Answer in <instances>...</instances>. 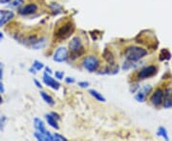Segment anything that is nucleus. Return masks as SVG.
I'll return each instance as SVG.
<instances>
[{
    "label": "nucleus",
    "instance_id": "26",
    "mask_svg": "<svg viewBox=\"0 0 172 141\" xmlns=\"http://www.w3.org/2000/svg\"><path fill=\"white\" fill-rule=\"evenodd\" d=\"M65 81H66V83H69V84H70V83H74L76 80L74 77H66L65 78Z\"/></svg>",
    "mask_w": 172,
    "mask_h": 141
},
{
    "label": "nucleus",
    "instance_id": "13",
    "mask_svg": "<svg viewBox=\"0 0 172 141\" xmlns=\"http://www.w3.org/2000/svg\"><path fill=\"white\" fill-rule=\"evenodd\" d=\"M45 117H46L47 122H48V124L51 126V127L54 128V129H56V130H58V129H59V127H58L57 123V121H56V118H55L52 114H46V115H45Z\"/></svg>",
    "mask_w": 172,
    "mask_h": 141
},
{
    "label": "nucleus",
    "instance_id": "32",
    "mask_svg": "<svg viewBox=\"0 0 172 141\" xmlns=\"http://www.w3.org/2000/svg\"><path fill=\"white\" fill-rule=\"evenodd\" d=\"M46 73H47V74H52V72H51V69H50V68H48V67L46 68Z\"/></svg>",
    "mask_w": 172,
    "mask_h": 141
},
{
    "label": "nucleus",
    "instance_id": "23",
    "mask_svg": "<svg viewBox=\"0 0 172 141\" xmlns=\"http://www.w3.org/2000/svg\"><path fill=\"white\" fill-rule=\"evenodd\" d=\"M63 72H56V77L57 79H61V78H63Z\"/></svg>",
    "mask_w": 172,
    "mask_h": 141
},
{
    "label": "nucleus",
    "instance_id": "20",
    "mask_svg": "<svg viewBox=\"0 0 172 141\" xmlns=\"http://www.w3.org/2000/svg\"><path fill=\"white\" fill-rule=\"evenodd\" d=\"M164 99H169L172 98V88H167L164 91Z\"/></svg>",
    "mask_w": 172,
    "mask_h": 141
},
{
    "label": "nucleus",
    "instance_id": "22",
    "mask_svg": "<svg viewBox=\"0 0 172 141\" xmlns=\"http://www.w3.org/2000/svg\"><path fill=\"white\" fill-rule=\"evenodd\" d=\"M23 0H16V1H14L13 3L11 6L12 7H16V6H20L21 4H23Z\"/></svg>",
    "mask_w": 172,
    "mask_h": 141
},
{
    "label": "nucleus",
    "instance_id": "19",
    "mask_svg": "<svg viewBox=\"0 0 172 141\" xmlns=\"http://www.w3.org/2000/svg\"><path fill=\"white\" fill-rule=\"evenodd\" d=\"M33 67H34L36 71H39V70H41V69H43L44 65H43L42 62H39V61L35 60V62H34V64H33Z\"/></svg>",
    "mask_w": 172,
    "mask_h": 141
},
{
    "label": "nucleus",
    "instance_id": "8",
    "mask_svg": "<svg viewBox=\"0 0 172 141\" xmlns=\"http://www.w3.org/2000/svg\"><path fill=\"white\" fill-rule=\"evenodd\" d=\"M13 16L14 13L12 11H0V27H3L6 23H8L11 19L13 18Z\"/></svg>",
    "mask_w": 172,
    "mask_h": 141
},
{
    "label": "nucleus",
    "instance_id": "17",
    "mask_svg": "<svg viewBox=\"0 0 172 141\" xmlns=\"http://www.w3.org/2000/svg\"><path fill=\"white\" fill-rule=\"evenodd\" d=\"M170 57H171V53L167 49H163L161 51V53H160L161 60H168L170 59Z\"/></svg>",
    "mask_w": 172,
    "mask_h": 141
},
{
    "label": "nucleus",
    "instance_id": "27",
    "mask_svg": "<svg viewBox=\"0 0 172 141\" xmlns=\"http://www.w3.org/2000/svg\"><path fill=\"white\" fill-rule=\"evenodd\" d=\"M13 0H0V4H7V3L12 2Z\"/></svg>",
    "mask_w": 172,
    "mask_h": 141
},
{
    "label": "nucleus",
    "instance_id": "16",
    "mask_svg": "<svg viewBox=\"0 0 172 141\" xmlns=\"http://www.w3.org/2000/svg\"><path fill=\"white\" fill-rule=\"evenodd\" d=\"M157 135H158L159 136H161V137H163L164 140L169 139V137H168V133L166 131V129L164 127H162V126L159 127L158 131H157Z\"/></svg>",
    "mask_w": 172,
    "mask_h": 141
},
{
    "label": "nucleus",
    "instance_id": "31",
    "mask_svg": "<svg viewBox=\"0 0 172 141\" xmlns=\"http://www.w3.org/2000/svg\"><path fill=\"white\" fill-rule=\"evenodd\" d=\"M0 92H1V93L4 92V88H3V84L1 82H0Z\"/></svg>",
    "mask_w": 172,
    "mask_h": 141
},
{
    "label": "nucleus",
    "instance_id": "10",
    "mask_svg": "<svg viewBox=\"0 0 172 141\" xmlns=\"http://www.w3.org/2000/svg\"><path fill=\"white\" fill-rule=\"evenodd\" d=\"M43 82H44L47 86L51 87V88L54 90H58V88L60 87L59 82L57 81L56 79H54L53 77H51L47 73H45L44 75H43Z\"/></svg>",
    "mask_w": 172,
    "mask_h": 141
},
{
    "label": "nucleus",
    "instance_id": "1",
    "mask_svg": "<svg viewBox=\"0 0 172 141\" xmlns=\"http://www.w3.org/2000/svg\"><path fill=\"white\" fill-rule=\"evenodd\" d=\"M146 55H147V51L138 46H130L124 51V55H125L126 59L129 60L130 62L139 61L140 59L144 58Z\"/></svg>",
    "mask_w": 172,
    "mask_h": 141
},
{
    "label": "nucleus",
    "instance_id": "9",
    "mask_svg": "<svg viewBox=\"0 0 172 141\" xmlns=\"http://www.w3.org/2000/svg\"><path fill=\"white\" fill-rule=\"evenodd\" d=\"M35 127L36 129V131H38L40 133H44V135H47L49 137L51 141H54V137H53V135H51L50 132H48L47 130L45 129V126H44V123H43L42 120H40L39 118H35Z\"/></svg>",
    "mask_w": 172,
    "mask_h": 141
},
{
    "label": "nucleus",
    "instance_id": "11",
    "mask_svg": "<svg viewBox=\"0 0 172 141\" xmlns=\"http://www.w3.org/2000/svg\"><path fill=\"white\" fill-rule=\"evenodd\" d=\"M38 7L35 4H29L24 6L22 9L19 10V13L21 15H30V14L35 13L38 11Z\"/></svg>",
    "mask_w": 172,
    "mask_h": 141
},
{
    "label": "nucleus",
    "instance_id": "12",
    "mask_svg": "<svg viewBox=\"0 0 172 141\" xmlns=\"http://www.w3.org/2000/svg\"><path fill=\"white\" fill-rule=\"evenodd\" d=\"M103 57H104V59L107 61V63H109V65H114L115 64V56L112 53L111 51L106 49L103 52Z\"/></svg>",
    "mask_w": 172,
    "mask_h": 141
},
{
    "label": "nucleus",
    "instance_id": "7",
    "mask_svg": "<svg viewBox=\"0 0 172 141\" xmlns=\"http://www.w3.org/2000/svg\"><path fill=\"white\" fill-rule=\"evenodd\" d=\"M54 61L56 62H64L68 58V50L65 47H59L54 53Z\"/></svg>",
    "mask_w": 172,
    "mask_h": 141
},
{
    "label": "nucleus",
    "instance_id": "3",
    "mask_svg": "<svg viewBox=\"0 0 172 141\" xmlns=\"http://www.w3.org/2000/svg\"><path fill=\"white\" fill-rule=\"evenodd\" d=\"M69 49H70L72 56L79 57L84 53V48H83L81 39L79 36L73 37L71 42L69 43Z\"/></svg>",
    "mask_w": 172,
    "mask_h": 141
},
{
    "label": "nucleus",
    "instance_id": "15",
    "mask_svg": "<svg viewBox=\"0 0 172 141\" xmlns=\"http://www.w3.org/2000/svg\"><path fill=\"white\" fill-rule=\"evenodd\" d=\"M89 93H90V95H92V96H94L95 98H96L98 101H101V102H105V101H106L105 97H104L103 95H102L101 93H100L98 92H97L96 90H90Z\"/></svg>",
    "mask_w": 172,
    "mask_h": 141
},
{
    "label": "nucleus",
    "instance_id": "34",
    "mask_svg": "<svg viewBox=\"0 0 172 141\" xmlns=\"http://www.w3.org/2000/svg\"><path fill=\"white\" fill-rule=\"evenodd\" d=\"M2 101H3V99H2V97H1V96H0V104H1V103H2Z\"/></svg>",
    "mask_w": 172,
    "mask_h": 141
},
{
    "label": "nucleus",
    "instance_id": "5",
    "mask_svg": "<svg viewBox=\"0 0 172 141\" xmlns=\"http://www.w3.org/2000/svg\"><path fill=\"white\" fill-rule=\"evenodd\" d=\"M157 71H158V69H157V67L154 66V65L146 66L144 68H142V70L139 72L138 78L140 79V80H144V79L152 77V76H154V75L157 74Z\"/></svg>",
    "mask_w": 172,
    "mask_h": 141
},
{
    "label": "nucleus",
    "instance_id": "30",
    "mask_svg": "<svg viewBox=\"0 0 172 141\" xmlns=\"http://www.w3.org/2000/svg\"><path fill=\"white\" fill-rule=\"evenodd\" d=\"M52 114V115H53V116H54L55 118H57V119H59V115H58L57 114H55V113H52V114Z\"/></svg>",
    "mask_w": 172,
    "mask_h": 141
},
{
    "label": "nucleus",
    "instance_id": "28",
    "mask_svg": "<svg viewBox=\"0 0 172 141\" xmlns=\"http://www.w3.org/2000/svg\"><path fill=\"white\" fill-rule=\"evenodd\" d=\"M35 84L36 85V87H38V88H39V89H41V88H42V85L40 84V83H39L38 80H36V79L35 80Z\"/></svg>",
    "mask_w": 172,
    "mask_h": 141
},
{
    "label": "nucleus",
    "instance_id": "25",
    "mask_svg": "<svg viewBox=\"0 0 172 141\" xmlns=\"http://www.w3.org/2000/svg\"><path fill=\"white\" fill-rule=\"evenodd\" d=\"M79 86L81 87V88H86V87L89 86V83L88 82H79Z\"/></svg>",
    "mask_w": 172,
    "mask_h": 141
},
{
    "label": "nucleus",
    "instance_id": "24",
    "mask_svg": "<svg viewBox=\"0 0 172 141\" xmlns=\"http://www.w3.org/2000/svg\"><path fill=\"white\" fill-rule=\"evenodd\" d=\"M5 120L6 118L3 116V117H0V130L3 129V126H4V123H5Z\"/></svg>",
    "mask_w": 172,
    "mask_h": 141
},
{
    "label": "nucleus",
    "instance_id": "14",
    "mask_svg": "<svg viewBox=\"0 0 172 141\" xmlns=\"http://www.w3.org/2000/svg\"><path fill=\"white\" fill-rule=\"evenodd\" d=\"M40 95H41L43 100H44L47 104L51 105V106H54V105H55V101L53 99V97L51 95H49L48 93H46L45 92H40Z\"/></svg>",
    "mask_w": 172,
    "mask_h": 141
},
{
    "label": "nucleus",
    "instance_id": "33",
    "mask_svg": "<svg viewBox=\"0 0 172 141\" xmlns=\"http://www.w3.org/2000/svg\"><path fill=\"white\" fill-rule=\"evenodd\" d=\"M2 38H3V34H2L1 32H0V40H1Z\"/></svg>",
    "mask_w": 172,
    "mask_h": 141
},
{
    "label": "nucleus",
    "instance_id": "21",
    "mask_svg": "<svg viewBox=\"0 0 172 141\" xmlns=\"http://www.w3.org/2000/svg\"><path fill=\"white\" fill-rule=\"evenodd\" d=\"M53 137H54V141L55 140H57V141H66L67 139L65 138V137H63V136H61V135H57V133H55V135H53Z\"/></svg>",
    "mask_w": 172,
    "mask_h": 141
},
{
    "label": "nucleus",
    "instance_id": "2",
    "mask_svg": "<svg viewBox=\"0 0 172 141\" xmlns=\"http://www.w3.org/2000/svg\"><path fill=\"white\" fill-rule=\"evenodd\" d=\"M74 29L75 27L71 21H67V22H65L63 25H61V26L55 32V35H56L58 39H66L72 34V32H74Z\"/></svg>",
    "mask_w": 172,
    "mask_h": 141
},
{
    "label": "nucleus",
    "instance_id": "6",
    "mask_svg": "<svg viewBox=\"0 0 172 141\" xmlns=\"http://www.w3.org/2000/svg\"><path fill=\"white\" fill-rule=\"evenodd\" d=\"M164 91L163 89H157L155 92L152 93L151 97H150V101L151 103L156 107H159L164 102Z\"/></svg>",
    "mask_w": 172,
    "mask_h": 141
},
{
    "label": "nucleus",
    "instance_id": "4",
    "mask_svg": "<svg viewBox=\"0 0 172 141\" xmlns=\"http://www.w3.org/2000/svg\"><path fill=\"white\" fill-rule=\"evenodd\" d=\"M83 67L88 72H90V73L96 72L98 70V68L100 67V60L94 55L86 56L83 59Z\"/></svg>",
    "mask_w": 172,
    "mask_h": 141
},
{
    "label": "nucleus",
    "instance_id": "29",
    "mask_svg": "<svg viewBox=\"0 0 172 141\" xmlns=\"http://www.w3.org/2000/svg\"><path fill=\"white\" fill-rule=\"evenodd\" d=\"M2 75H3V71H2V65L0 63V79H2Z\"/></svg>",
    "mask_w": 172,
    "mask_h": 141
},
{
    "label": "nucleus",
    "instance_id": "18",
    "mask_svg": "<svg viewBox=\"0 0 172 141\" xmlns=\"http://www.w3.org/2000/svg\"><path fill=\"white\" fill-rule=\"evenodd\" d=\"M35 136L36 137V139L38 140H41V141H51L50 137L47 135H44V133H40L38 131H36L35 133Z\"/></svg>",
    "mask_w": 172,
    "mask_h": 141
}]
</instances>
